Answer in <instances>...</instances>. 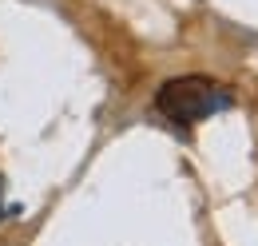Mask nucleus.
Here are the masks:
<instances>
[{"instance_id": "obj_2", "label": "nucleus", "mask_w": 258, "mask_h": 246, "mask_svg": "<svg viewBox=\"0 0 258 246\" xmlns=\"http://www.w3.org/2000/svg\"><path fill=\"white\" fill-rule=\"evenodd\" d=\"M0 218H4V175H0Z\"/></svg>"}, {"instance_id": "obj_1", "label": "nucleus", "mask_w": 258, "mask_h": 246, "mask_svg": "<svg viewBox=\"0 0 258 246\" xmlns=\"http://www.w3.org/2000/svg\"><path fill=\"white\" fill-rule=\"evenodd\" d=\"M234 103V95L226 92L219 80L211 76H175L167 80L159 92H155V107L159 115H167L179 127H191V123H203L211 115H219Z\"/></svg>"}]
</instances>
